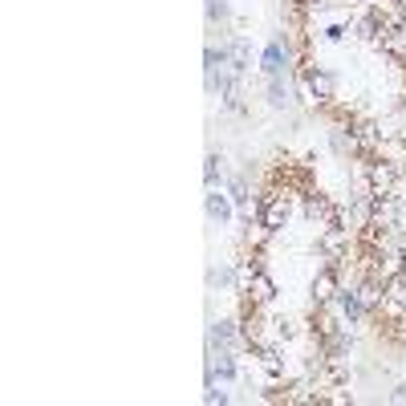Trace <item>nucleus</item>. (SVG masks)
<instances>
[{
    "mask_svg": "<svg viewBox=\"0 0 406 406\" xmlns=\"http://www.w3.org/2000/svg\"><path fill=\"white\" fill-rule=\"evenodd\" d=\"M305 97L309 102H329L333 97V78H329L325 69H309L305 74Z\"/></svg>",
    "mask_w": 406,
    "mask_h": 406,
    "instance_id": "f257e3e1",
    "label": "nucleus"
},
{
    "mask_svg": "<svg viewBox=\"0 0 406 406\" xmlns=\"http://www.w3.org/2000/svg\"><path fill=\"white\" fill-rule=\"evenodd\" d=\"M260 219H264L269 232L285 228V219H289V199H285V195H272L269 203H264V212H260Z\"/></svg>",
    "mask_w": 406,
    "mask_h": 406,
    "instance_id": "f03ea898",
    "label": "nucleus"
},
{
    "mask_svg": "<svg viewBox=\"0 0 406 406\" xmlns=\"http://www.w3.org/2000/svg\"><path fill=\"white\" fill-rule=\"evenodd\" d=\"M394 183H398V167H394V163H386V158H382V163H370V187H374V191H390Z\"/></svg>",
    "mask_w": 406,
    "mask_h": 406,
    "instance_id": "7ed1b4c3",
    "label": "nucleus"
},
{
    "mask_svg": "<svg viewBox=\"0 0 406 406\" xmlns=\"http://www.w3.org/2000/svg\"><path fill=\"white\" fill-rule=\"evenodd\" d=\"M333 297H337V272L321 269L317 272V280H313V301H317V305H329Z\"/></svg>",
    "mask_w": 406,
    "mask_h": 406,
    "instance_id": "20e7f679",
    "label": "nucleus"
},
{
    "mask_svg": "<svg viewBox=\"0 0 406 406\" xmlns=\"http://www.w3.org/2000/svg\"><path fill=\"white\" fill-rule=\"evenodd\" d=\"M248 292H252V301H256V305H269L272 297H276V285H272L264 272H256V276H252V285H248Z\"/></svg>",
    "mask_w": 406,
    "mask_h": 406,
    "instance_id": "39448f33",
    "label": "nucleus"
},
{
    "mask_svg": "<svg viewBox=\"0 0 406 406\" xmlns=\"http://www.w3.org/2000/svg\"><path fill=\"white\" fill-rule=\"evenodd\" d=\"M353 297H358V305H362V309H374V305H378V301H382L386 292H382V285H378V276H370L366 285L353 292Z\"/></svg>",
    "mask_w": 406,
    "mask_h": 406,
    "instance_id": "423d86ee",
    "label": "nucleus"
},
{
    "mask_svg": "<svg viewBox=\"0 0 406 406\" xmlns=\"http://www.w3.org/2000/svg\"><path fill=\"white\" fill-rule=\"evenodd\" d=\"M378 45H386L390 53H406V29H402V25H386Z\"/></svg>",
    "mask_w": 406,
    "mask_h": 406,
    "instance_id": "0eeeda50",
    "label": "nucleus"
},
{
    "mask_svg": "<svg viewBox=\"0 0 406 406\" xmlns=\"http://www.w3.org/2000/svg\"><path fill=\"white\" fill-rule=\"evenodd\" d=\"M260 366H264L269 378H280V374H285V362H280V353H276V349H260Z\"/></svg>",
    "mask_w": 406,
    "mask_h": 406,
    "instance_id": "6e6552de",
    "label": "nucleus"
},
{
    "mask_svg": "<svg viewBox=\"0 0 406 406\" xmlns=\"http://www.w3.org/2000/svg\"><path fill=\"white\" fill-rule=\"evenodd\" d=\"M390 301H394L398 309H406V280L402 276H390Z\"/></svg>",
    "mask_w": 406,
    "mask_h": 406,
    "instance_id": "1a4fd4ad",
    "label": "nucleus"
},
{
    "mask_svg": "<svg viewBox=\"0 0 406 406\" xmlns=\"http://www.w3.org/2000/svg\"><path fill=\"white\" fill-rule=\"evenodd\" d=\"M232 65H236V69H244V65H248V41H244V37L232 41Z\"/></svg>",
    "mask_w": 406,
    "mask_h": 406,
    "instance_id": "9d476101",
    "label": "nucleus"
},
{
    "mask_svg": "<svg viewBox=\"0 0 406 406\" xmlns=\"http://www.w3.org/2000/svg\"><path fill=\"white\" fill-rule=\"evenodd\" d=\"M208 212L215 215V219H228V199H224V195H208Z\"/></svg>",
    "mask_w": 406,
    "mask_h": 406,
    "instance_id": "9b49d317",
    "label": "nucleus"
},
{
    "mask_svg": "<svg viewBox=\"0 0 406 406\" xmlns=\"http://www.w3.org/2000/svg\"><path fill=\"white\" fill-rule=\"evenodd\" d=\"M358 142H362V147H374V142H378V126H374V122H362V126H358Z\"/></svg>",
    "mask_w": 406,
    "mask_h": 406,
    "instance_id": "f8f14e48",
    "label": "nucleus"
},
{
    "mask_svg": "<svg viewBox=\"0 0 406 406\" xmlns=\"http://www.w3.org/2000/svg\"><path fill=\"white\" fill-rule=\"evenodd\" d=\"M264 69H269V74H280V49H276V45L264 49Z\"/></svg>",
    "mask_w": 406,
    "mask_h": 406,
    "instance_id": "ddd939ff",
    "label": "nucleus"
},
{
    "mask_svg": "<svg viewBox=\"0 0 406 406\" xmlns=\"http://www.w3.org/2000/svg\"><path fill=\"white\" fill-rule=\"evenodd\" d=\"M215 374H219V378H232V374H236V366H232V358H228V353H219V358H215Z\"/></svg>",
    "mask_w": 406,
    "mask_h": 406,
    "instance_id": "4468645a",
    "label": "nucleus"
},
{
    "mask_svg": "<svg viewBox=\"0 0 406 406\" xmlns=\"http://www.w3.org/2000/svg\"><path fill=\"white\" fill-rule=\"evenodd\" d=\"M276 333H280V337H292V321H276Z\"/></svg>",
    "mask_w": 406,
    "mask_h": 406,
    "instance_id": "2eb2a0df",
    "label": "nucleus"
},
{
    "mask_svg": "<svg viewBox=\"0 0 406 406\" xmlns=\"http://www.w3.org/2000/svg\"><path fill=\"white\" fill-rule=\"evenodd\" d=\"M305 4H313V8H317V4H325V0H305Z\"/></svg>",
    "mask_w": 406,
    "mask_h": 406,
    "instance_id": "dca6fc26",
    "label": "nucleus"
}]
</instances>
